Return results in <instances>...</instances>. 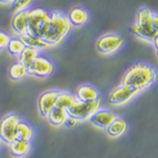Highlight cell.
Here are the masks:
<instances>
[{"instance_id": "cell-9", "label": "cell", "mask_w": 158, "mask_h": 158, "mask_svg": "<svg viewBox=\"0 0 158 158\" xmlns=\"http://www.w3.org/2000/svg\"><path fill=\"white\" fill-rule=\"evenodd\" d=\"M60 90H48L44 91L38 96L37 99V109L39 115L45 118L50 111L56 106L57 98L59 95Z\"/></svg>"}, {"instance_id": "cell-15", "label": "cell", "mask_w": 158, "mask_h": 158, "mask_svg": "<svg viewBox=\"0 0 158 158\" xmlns=\"http://www.w3.org/2000/svg\"><path fill=\"white\" fill-rule=\"evenodd\" d=\"M152 17H153V12L149 7H141L139 10L138 13L136 15V20L134 23L140 27L141 30L146 31V32L150 33L152 35H156L155 32L153 31L152 27Z\"/></svg>"}, {"instance_id": "cell-11", "label": "cell", "mask_w": 158, "mask_h": 158, "mask_svg": "<svg viewBox=\"0 0 158 158\" xmlns=\"http://www.w3.org/2000/svg\"><path fill=\"white\" fill-rule=\"evenodd\" d=\"M67 16L70 20L72 27H76V29L85 25L90 20V13L85 7L81 6H75L71 7L67 13Z\"/></svg>"}, {"instance_id": "cell-16", "label": "cell", "mask_w": 158, "mask_h": 158, "mask_svg": "<svg viewBox=\"0 0 158 158\" xmlns=\"http://www.w3.org/2000/svg\"><path fill=\"white\" fill-rule=\"evenodd\" d=\"M69 116L67 110L59 108V106H55L50 111V113L47 115V120L48 122L53 127L59 128V127H63L65 119Z\"/></svg>"}, {"instance_id": "cell-5", "label": "cell", "mask_w": 158, "mask_h": 158, "mask_svg": "<svg viewBox=\"0 0 158 158\" xmlns=\"http://www.w3.org/2000/svg\"><path fill=\"white\" fill-rule=\"evenodd\" d=\"M55 71V65L53 60L49 56L40 53L33 61L31 67L27 69V73L30 76H33L38 79H45L50 77Z\"/></svg>"}, {"instance_id": "cell-29", "label": "cell", "mask_w": 158, "mask_h": 158, "mask_svg": "<svg viewBox=\"0 0 158 158\" xmlns=\"http://www.w3.org/2000/svg\"><path fill=\"white\" fill-rule=\"evenodd\" d=\"M153 44H154V47L155 48H158V33L156 35H155V37H154V39H153Z\"/></svg>"}, {"instance_id": "cell-23", "label": "cell", "mask_w": 158, "mask_h": 158, "mask_svg": "<svg viewBox=\"0 0 158 158\" xmlns=\"http://www.w3.org/2000/svg\"><path fill=\"white\" fill-rule=\"evenodd\" d=\"M24 48H25V45L23 41H22L19 37H15V38H11L6 51L11 56L18 57V56L21 54V52L23 51Z\"/></svg>"}, {"instance_id": "cell-13", "label": "cell", "mask_w": 158, "mask_h": 158, "mask_svg": "<svg viewBox=\"0 0 158 158\" xmlns=\"http://www.w3.org/2000/svg\"><path fill=\"white\" fill-rule=\"evenodd\" d=\"M11 29L17 37L27 33V11L14 13L11 19Z\"/></svg>"}, {"instance_id": "cell-26", "label": "cell", "mask_w": 158, "mask_h": 158, "mask_svg": "<svg viewBox=\"0 0 158 158\" xmlns=\"http://www.w3.org/2000/svg\"><path fill=\"white\" fill-rule=\"evenodd\" d=\"M77 123H78V121L76 120V119L74 118V117L69 115L67 117V119H65L64 123H63V127H65V128L70 129V128H74V127H76V124H77Z\"/></svg>"}, {"instance_id": "cell-25", "label": "cell", "mask_w": 158, "mask_h": 158, "mask_svg": "<svg viewBox=\"0 0 158 158\" xmlns=\"http://www.w3.org/2000/svg\"><path fill=\"white\" fill-rule=\"evenodd\" d=\"M10 40H11V35L6 33V31L0 30V52L6 50Z\"/></svg>"}, {"instance_id": "cell-31", "label": "cell", "mask_w": 158, "mask_h": 158, "mask_svg": "<svg viewBox=\"0 0 158 158\" xmlns=\"http://www.w3.org/2000/svg\"><path fill=\"white\" fill-rule=\"evenodd\" d=\"M1 144H2V142H1V141H0V148H1Z\"/></svg>"}, {"instance_id": "cell-1", "label": "cell", "mask_w": 158, "mask_h": 158, "mask_svg": "<svg viewBox=\"0 0 158 158\" xmlns=\"http://www.w3.org/2000/svg\"><path fill=\"white\" fill-rule=\"evenodd\" d=\"M157 79V73L146 63H136L124 73L121 83L140 93L150 88Z\"/></svg>"}, {"instance_id": "cell-30", "label": "cell", "mask_w": 158, "mask_h": 158, "mask_svg": "<svg viewBox=\"0 0 158 158\" xmlns=\"http://www.w3.org/2000/svg\"><path fill=\"white\" fill-rule=\"evenodd\" d=\"M155 50H156V55H157V57H158V48H155Z\"/></svg>"}, {"instance_id": "cell-8", "label": "cell", "mask_w": 158, "mask_h": 158, "mask_svg": "<svg viewBox=\"0 0 158 158\" xmlns=\"http://www.w3.org/2000/svg\"><path fill=\"white\" fill-rule=\"evenodd\" d=\"M137 94H138V92L132 90L129 86L120 83V85L115 86L113 90L110 92L108 101L112 106H121L130 102Z\"/></svg>"}, {"instance_id": "cell-28", "label": "cell", "mask_w": 158, "mask_h": 158, "mask_svg": "<svg viewBox=\"0 0 158 158\" xmlns=\"http://www.w3.org/2000/svg\"><path fill=\"white\" fill-rule=\"evenodd\" d=\"M14 1L15 0H0V4L1 6H12Z\"/></svg>"}, {"instance_id": "cell-21", "label": "cell", "mask_w": 158, "mask_h": 158, "mask_svg": "<svg viewBox=\"0 0 158 158\" xmlns=\"http://www.w3.org/2000/svg\"><path fill=\"white\" fill-rule=\"evenodd\" d=\"M39 54H40L39 51L32 49V48L29 47H25L23 51L21 52V54L18 56V59H19L18 61L29 69L31 67V64L33 63V61L36 59V57Z\"/></svg>"}, {"instance_id": "cell-6", "label": "cell", "mask_w": 158, "mask_h": 158, "mask_svg": "<svg viewBox=\"0 0 158 158\" xmlns=\"http://www.w3.org/2000/svg\"><path fill=\"white\" fill-rule=\"evenodd\" d=\"M100 99L93 102H83L76 99V101L67 110V112L69 115L74 117L78 122L89 121L90 117L100 108Z\"/></svg>"}, {"instance_id": "cell-3", "label": "cell", "mask_w": 158, "mask_h": 158, "mask_svg": "<svg viewBox=\"0 0 158 158\" xmlns=\"http://www.w3.org/2000/svg\"><path fill=\"white\" fill-rule=\"evenodd\" d=\"M51 12L42 6H33L27 10V34L42 38L47 33Z\"/></svg>"}, {"instance_id": "cell-24", "label": "cell", "mask_w": 158, "mask_h": 158, "mask_svg": "<svg viewBox=\"0 0 158 158\" xmlns=\"http://www.w3.org/2000/svg\"><path fill=\"white\" fill-rule=\"evenodd\" d=\"M34 0H15L12 4V12L13 14L21 11H27L32 7Z\"/></svg>"}, {"instance_id": "cell-7", "label": "cell", "mask_w": 158, "mask_h": 158, "mask_svg": "<svg viewBox=\"0 0 158 158\" xmlns=\"http://www.w3.org/2000/svg\"><path fill=\"white\" fill-rule=\"evenodd\" d=\"M124 38L117 33H106L97 39L96 49L102 55H112L123 45Z\"/></svg>"}, {"instance_id": "cell-14", "label": "cell", "mask_w": 158, "mask_h": 158, "mask_svg": "<svg viewBox=\"0 0 158 158\" xmlns=\"http://www.w3.org/2000/svg\"><path fill=\"white\" fill-rule=\"evenodd\" d=\"M74 95L77 100L83 101V102H93V101L100 99L99 91L92 85H79Z\"/></svg>"}, {"instance_id": "cell-20", "label": "cell", "mask_w": 158, "mask_h": 158, "mask_svg": "<svg viewBox=\"0 0 158 158\" xmlns=\"http://www.w3.org/2000/svg\"><path fill=\"white\" fill-rule=\"evenodd\" d=\"M27 75H29L27 68L19 61L13 63L9 68V77L13 81H20L27 77Z\"/></svg>"}, {"instance_id": "cell-18", "label": "cell", "mask_w": 158, "mask_h": 158, "mask_svg": "<svg viewBox=\"0 0 158 158\" xmlns=\"http://www.w3.org/2000/svg\"><path fill=\"white\" fill-rule=\"evenodd\" d=\"M19 38L23 41L25 47L35 49V50L39 51L40 53L51 48L50 45L42 39V38L37 37V36H33V35H30V34H27V33L24 35H22V36H20Z\"/></svg>"}, {"instance_id": "cell-27", "label": "cell", "mask_w": 158, "mask_h": 158, "mask_svg": "<svg viewBox=\"0 0 158 158\" xmlns=\"http://www.w3.org/2000/svg\"><path fill=\"white\" fill-rule=\"evenodd\" d=\"M152 27H153V31L155 32V34H157L158 33V14L157 13H153Z\"/></svg>"}, {"instance_id": "cell-17", "label": "cell", "mask_w": 158, "mask_h": 158, "mask_svg": "<svg viewBox=\"0 0 158 158\" xmlns=\"http://www.w3.org/2000/svg\"><path fill=\"white\" fill-rule=\"evenodd\" d=\"M35 135H36V132H35L34 127L30 122L21 119L16 129V139L32 141L34 139Z\"/></svg>"}, {"instance_id": "cell-10", "label": "cell", "mask_w": 158, "mask_h": 158, "mask_svg": "<svg viewBox=\"0 0 158 158\" xmlns=\"http://www.w3.org/2000/svg\"><path fill=\"white\" fill-rule=\"evenodd\" d=\"M116 117L117 116L115 114H114L112 111H110V110L99 108L97 111L90 117L89 121H90V123L92 126L106 131Z\"/></svg>"}, {"instance_id": "cell-22", "label": "cell", "mask_w": 158, "mask_h": 158, "mask_svg": "<svg viewBox=\"0 0 158 158\" xmlns=\"http://www.w3.org/2000/svg\"><path fill=\"white\" fill-rule=\"evenodd\" d=\"M75 101H76V97L74 94L70 93L68 91H60L57 98V102H56V106L68 110Z\"/></svg>"}, {"instance_id": "cell-19", "label": "cell", "mask_w": 158, "mask_h": 158, "mask_svg": "<svg viewBox=\"0 0 158 158\" xmlns=\"http://www.w3.org/2000/svg\"><path fill=\"white\" fill-rule=\"evenodd\" d=\"M127 130H128V124H127L126 120L123 118H120V117H116L106 131L110 137L118 138V137L122 136L126 133Z\"/></svg>"}, {"instance_id": "cell-12", "label": "cell", "mask_w": 158, "mask_h": 158, "mask_svg": "<svg viewBox=\"0 0 158 158\" xmlns=\"http://www.w3.org/2000/svg\"><path fill=\"white\" fill-rule=\"evenodd\" d=\"M33 150L32 141L15 139L9 144L10 155L14 158H27Z\"/></svg>"}, {"instance_id": "cell-2", "label": "cell", "mask_w": 158, "mask_h": 158, "mask_svg": "<svg viewBox=\"0 0 158 158\" xmlns=\"http://www.w3.org/2000/svg\"><path fill=\"white\" fill-rule=\"evenodd\" d=\"M71 31H72V25L67 14L60 11H53L51 12L49 27L42 39L51 48L57 47L69 36Z\"/></svg>"}, {"instance_id": "cell-4", "label": "cell", "mask_w": 158, "mask_h": 158, "mask_svg": "<svg viewBox=\"0 0 158 158\" xmlns=\"http://www.w3.org/2000/svg\"><path fill=\"white\" fill-rule=\"evenodd\" d=\"M21 117L17 113H7L0 119V141L9 146L16 139V129Z\"/></svg>"}]
</instances>
